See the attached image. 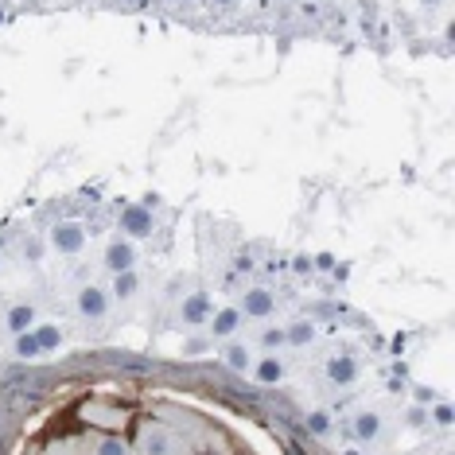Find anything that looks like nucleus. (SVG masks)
Returning <instances> with one entry per match:
<instances>
[{
  "label": "nucleus",
  "instance_id": "1",
  "mask_svg": "<svg viewBox=\"0 0 455 455\" xmlns=\"http://www.w3.org/2000/svg\"><path fill=\"white\" fill-rule=\"evenodd\" d=\"M51 246H55V253L74 257V253L86 249V230H82L78 222H62V226H55V234H51Z\"/></svg>",
  "mask_w": 455,
  "mask_h": 455
},
{
  "label": "nucleus",
  "instance_id": "2",
  "mask_svg": "<svg viewBox=\"0 0 455 455\" xmlns=\"http://www.w3.org/2000/svg\"><path fill=\"white\" fill-rule=\"evenodd\" d=\"M238 307H241V316L246 319H268L273 316V307H277V296H273L268 288H249Z\"/></svg>",
  "mask_w": 455,
  "mask_h": 455
},
{
  "label": "nucleus",
  "instance_id": "3",
  "mask_svg": "<svg viewBox=\"0 0 455 455\" xmlns=\"http://www.w3.org/2000/svg\"><path fill=\"white\" fill-rule=\"evenodd\" d=\"M241 319H246V316H241V307H238V304L218 307L214 316L207 319V323H210V338H230V335H234V331L241 327Z\"/></svg>",
  "mask_w": 455,
  "mask_h": 455
},
{
  "label": "nucleus",
  "instance_id": "4",
  "mask_svg": "<svg viewBox=\"0 0 455 455\" xmlns=\"http://www.w3.org/2000/svg\"><path fill=\"white\" fill-rule=\"evenodd\" d=\"M121 230L129 234V238H148L152 234V210H144L137 203V207H125L121 210Z\"/></svg>",
  "mask_w": 455,
  "mask_h": 455
},
{
  "label": "nucleus",
  "instance_id": "5",
  "mask_svg": "<svg viewBox=\"0 0 455 455\" xmlns=\"http://www.w3.org/2000/svg\"><path fill=\"white\" fill-rule=\"evenodd\" d=\"M179 319L187 327H203L210 319V296L207 292H191L187 300H183V307H179Z\"/></svg>",
  "mask_w": 455,
  "mask_h": 455
},
{
  "label": "nucleus",
  "instance_id": "6",
  "mask_svg": "<svg viewBox=\"0 0 455 455\" xmlns=\"http://www.w3.org/2000/svg\"><path fill=\"white\" fill-rule=\"evenodd\" d=\"M78 311H82L86 319H101V316L109 311V296L101 292V288L86 284V288L78 292Z\"/></svg>",
  "mask_w": 455,
  "mask_h": 455
},
{
  "label": "nucleus",
  "instance_id": "7",
  "mask_svg": "<svg viewBox=\"0 0 455 455\" xmlns=\"http://www.w3.org/2000/svg\"><path fill=\"white\" fill-rule=\"evenodd\" d=\"M137 265V249L129 246V241H109L105 249V268L109 273H125V268Z\"/></svg>",
  "mask_w": 455,
  "mask_h": 455
},
{
  "label": "nucleus",
  "instance_id": "8",
  "mask_svg": "<svg viewBox=\"0 0 455 455\" xmlns=\"http://www.w3.org/2000/svg\"><path fill=\"white\" fill-rule=\"evenodd\" d=\"M327 377L335 381V386H354L358 377V362L350 354H335L331 362H327Z\"/></svg>",
  "mask_w": 455,
  "mask_h": 455
},
{
  "label": "nucleus",
  "instance_id": "9",
  "mask_svg": "<svg viewBox=\"0 0 455 455\" xmlns=\"http://www.w3.org/2000/svg\"><path fill=\"white\" fill-rule=\"evenodd\" d=\"M280 377H284V362H280L277 354H265L253 362V381L257 386H277Z\"/></svg>",
  "mask_w": 455,
  "mask_h": 455
},
{
  "label": "nucleus",
  "instance_id": "10",
  "mask_svg": "<svg viewBox=\"0 0 455 455\" xmlns=\"http://www.w3.org/2000/svg\"><path fill=\"white\" fill-rule=\"evenodd\" d=\"M222 358H226V366L238 370V374H249V370H253V350H249L246 343H226Z\"/></svg>",
  "mask_w": 455,
  "mask_h": 455
},
{
  "label": "nucleus",
  "instance_id": "11",
  "mask_svg": "<svg viewBox=\"0 0 455 455\" xmlns=\"http://www.w3.org/2000/svg\"><path fill=\"white\" fill-rule=\"evenodd\" d=\"M350 428H354L358 440H366V444H370V440H377V436H381V416H377V413H358Z\"/></svg>",
  "mask_w": 455,
  "mask_h": 455
},
{
  "label": "nucleus",
  "instance_id": "12",
  "mask_svg": "<svg viewBox=\"0 0 455 455\" xmlns=\"http://www.w3.org/2000/svg\"><path fill=\"white\" fill-rule=\"evenodd\" d=\"M316 323H307V319H296L292 327H284V338L292 343V347H307V343H316Z\"/></svg>",
  "mask_w": 455,
  "mask_h": 455
},
{
  "label": "nucleus",
  "instance_id": "13",
  "mask_svg": "<svg viewBox=\"0 0 455 455\" xmlns=\"http://www.w3.org/2000/svg\"><path fill=\"white\" fill-rule=\"evenodd\" d=\"M140 452H144V455H168L171 452V436L152 428V432L140 436Z\"/></svg>",
  "mask_w": 455,
  "mask_h": 455
},
{
  "label": "nucleus",
  "instance_id": "14",
  "mask_svg": "<svg viewBox=\"0 0 455 455\" xmlns=\"http://www.w3.org/2000/svg\"><path fill=\"white\" fill-rule=\"evenodd\" d=\"M137 288H140V277L132 273V268H125V273H113V296H117V300L137 296Z\"/></svg>",
  "mask_w": 455,
  "mask_h": 455
},
{
  "label": "nucleus",
  "instance_id": "15",
  "mask_svg": "<svg viewBox=\"0 0 455 455\" xmlns=\"http://www.w3.org/2000/svg\"><path fill=\"white\" fill-rule=\"evenodd\" d=\"M31 323H35V307H31V304H16V307L8 311V327L16 331V335L31 331Z\"/></svg>",
  "mask_w": 455,
  "mask_h": 455
},
{
  "label": "nucleus",
  "instance_id": "16",
  "mask_svg": "<svg viewBox=\"0 0 455 455\" xmlns=\"http://www.w3.org/2000/svg\"><path fill=\"white\" fill-rule=\"evenodd\" d=\"M31 335H35V343H40V350H55V347L62 343V331H59L55 323H43V327H35Z\"/></svg>",
  "mask_w": 455,
  "mask_h": 455
},
{
  "label": "nucleus",
  "instance_id": "17",
  "mask_svg": "<svg viewBox=\"0 0 455 455\" xmlns=\"http://www.w3.org/2000/svg\"><path fill=\"white\" fill-rule=\"evenodd\" d=\"M12 354L16 358H40V343H35V335L31 331H24V335H16V343H12Z\"/></svg>",
  "mask_w": 455,
  "mask_h": 455
},
{
  "label": "nucleus",
  "instance_id": "18",
  "mask_svg": "<svg viewBox=\"0 0 455 455\" xmlns=\"http://www.w3.org/2000/svg\"><path fill=\"white\" fill-rule=\"evenodd\" d=\"M288 338H284V327H265L261 331V350H280Z\"/></svg>",
  "mask_w": 455,
  "mask_h": 455
},
{
  "label": "nucleus",
  "instance_id": "19",
  "mask_svg": "<svg viewBox=\"0 0 455 455\" xmlns=\"http://www.w3.org/2000/svg\"><path fill=\"white\" fill-rule=\"evenodd\" d=\"M307 428H311L316 436H327L331 432V420H327V413H311L307 416Z\"/></svg>",
  "mask_w": 455,
  "mask_h": 455
},
{
  "label": "nucleus",
  "instance_id": "20",
  "mask_svg": "<svg viewBox=\"0 0 455 455\" xmlns=\"http://www.w3.org/2000/svg\"><path fill=\"white\" fill-rule=\"evenodd\" d=\"M98 455H129V447L109 436V440H101V444H98Z\"/></svg>",
  "mask_w": 455,
  "mask_h": 455
},
{
  "label": "nucleus",
  "instance_id": "21",
  "mask_svg": "<svg viewBox=\"0 0 455 455\" xmlns=\"http://www.w3.org/2000/svg\"><path fill=\"white\" fill-rule=\"evenodd\" d=\"M436 424H440V428H447V424H452V405H436Z\"/></svg>",
  "mask_w": 455,
  "mask_h": 455
},
{
  "label": "nucleus",
  "instance_id": "22",
  "mask_svg": "<svg viewBox=\"0 0 455 455\" xmlns=\"http://www.w3.org/2000/svg\"><path fill=\"white\" fill-rule=\"evenodd\" d=\"M292 268H296V273H311L316 261H311V257H296V261H292Z\"/></svg>",
  "mask_w": 455,
  "mask_h": 455
},
{
  "label": "nucleus",
  "instance_id": "23",
  "mask_svg": "<svg viewBox=\"0 0 455 455\" xmlns=\"http://www.w3.org/2000/svg\"><path fill=\"white\" fill-rule=\"evenodd\" d=\"M140 207H144V210H156V207H160V195H144V198H140Z\"/></svg>",
  "mask_w": 455,
  "mask_h": 455
},
{
  "label": "nucleus",
  "instance_id": "24",
  "mask_svg": "<svg viewBox=\"0 0 455 455\" xmlns=\"http://www.w3.org/2000/svg\"><path fill=\"white\" fill-rule=\"evenodd\" d=\"M316 265H319V268H335V257H331V253H323V257H316Z\"/></svg>",
  "mask_w": 455,
  "mask_h": 455
},
{
  "label": "nucleus",
  "instance_id": "25",
  "mask_svg": "<svg viewBox=\"0 0 455 455\" xmlns=\"http://www.w3.org/2000/svg\"><path fill=\"white\" fill-rule=\"evenodd\" d=\"M210 4H222V8H226V4H234V0H210Z\"/></svg>",
  "mask_w": 455,
  "mask_h": 455
},
{
  "label": "nucleus",
  "instance_id": "26",
  "mask_svg": "<svg viewBox=\"0 0 455 455\" xmlns=\"http://www.w3.org/2000/svg\"><path fill=\"white\" fill-rule=\"evenodd\" d=\"M343 455H362V452H358V447H347V452H343Z\"/></svg>",
  "mask_w": 455,
  "mask_h": 455
},
{
  "label": "nucleus",
  "instance_id": "27",
  "mask_svg": "<svg viewBox=\"0 0 455 455\" xmlns=\"http://www.w3.org/2000/svg\"><path fill=\"white\" fill-rule=\"evenodd\" d=\"M424 4H436V0H424Z\"/></svg>",
  "mask_w": 455,
  "mask_h": 455
}]
</instances>
